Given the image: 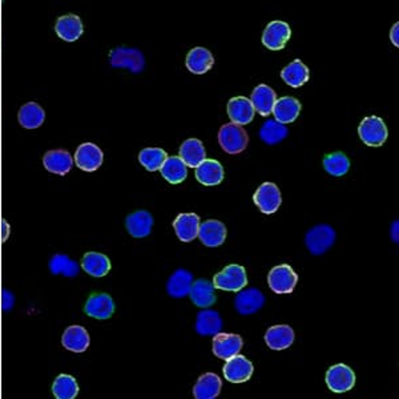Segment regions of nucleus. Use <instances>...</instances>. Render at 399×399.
<instances>
[{
  "instance_id": "nucleus-7",
  "label": "nucleus",
  "mask_w": 399,
  "mask_h": 399,
  "mask_svg": "<svg viewBox=\"0 0 399 399\" xmlns=\"http://www.w3.org/2000/svg\"><path fill=\"white\" fill-rule=\"evenodd\" d=\"M326 384L333 393H346L352 390L355 384V374L347 365L338 363L327 370L325 377Z\"/></svg>"
},
{
  "instance_id": "nucleus-43",
  "label": "nucleus",
  "mask_w": 399,
  "mask_h": 399,
  "mask_svg": "<svg viewBox=\"0 0 399 399\" xmlns=\"http://www.w3.org/2000/svg\"><path fill=\"white\" fill-rule=\"evenodd\" d=\"M398 31H399L398 23H396V24L393 26V29H391V31H390V40H391V43L396 45V47H398L399 45Z\"/></svg>"
},
{
  "instance_id": "nucleus-1",
  "label": "nucleus",
  "mask_w": 399,
  "mask_h": 399,
  "mask_svg": "<svg viewBox=\"0 0 399 399\" xmlns=\"http://www.w3.org/2000/svg\"><path fill=\"white\" fill-rule=\"evenodd\" d=\"M248 285V277L245 267L232 264L224 267L213 279V286L216 289L238 293Z\"/></svg>"
},
{
  "instance_id": "nucleus-44",
  "label": "nucleus",
  "mask_w": 399,
  "mask_h": 399,
  "mask_svg": "<svg viewBox=\"0 0 399 399\" xmlns=\"http://www.w3.org/2000/svg\"><path fill=\"white\" fill-rule=\"evenodd\" d=\"M391 238L394 242H398V221H394L391 225Z\"/></svg>"
},
{
  "instance_id": "nucleus-30",
  "label": "nucleus",
  "mask_w": 399,
  "mask_h": 399,
  "mask_svg": "<svg viewBox=\"0 0 399 399\" xmlns=\"http://www.w3.org/2000/svg\"><path fill=\"white\" fill-rule=\"evenodd\" d=\"M222 320L220 313L213 309H205L197 314L196 318V331L203 336H216L221 333Z\"/></svg>"
},
{
  "instance_id": "nucleus-40",
  "label": "nucleus",
  "mask_w": 399,
  "mask_h": 399,
  "mask_svg": "<svg viewBox=\"0 0 399 399\" xmlns=\"http://www.w3.org/2000/svg\"><path fill=\"white\" fill-rule=\"evenodd\" d=\"M168 155L162 148H144L139 155V162L148 171L156 172L163 166Z\"/></svg>"
},
{
  "instance_id": "nucleus-22",
  "label": "nucleus",
  "mask_w": 399,
  "mask_h": 399,
  "mask_svg": "<svg viewBox=\"0 0 399 399\" xmlns=\"http://www.w3.org/2000/svg\"><path fill=\"white\" fill-rule=\"evenodd\" d=\"M276 102H277L276 92L266 84L257 86L251 92V105L254 108V112H258L261 116H269L273 111Z\"/></svg>"
},
{
  "instance_id": "nucleus-29",
  "label": "nucleus",
  "mask_w": 399,
  "mask_h": 399,
  "mask_svg": "<svg viewBox=\"0 0 399 399\" xmlns=\"http://www.w3.org/2000/svg\"><path fill=\"white\" fill-rule=\"evenodd\" d=\"M196 178L205 187L220 185L224 180V168L217 160H205L196 168Z\"/></svg>"
},
{
  "instance_id": "nucleus-12",
  "label": "nucleus",
  "mask_w": 399,
  "mask_h": 399,
  "mask_svg": "<svg viewBox=\"0 0 399 399\" xmlns=\"http://www.w3.org/2000/svg\"><path fill=\"white\" fill-rule=\"evenodd\" d=\"M244 346V341L238 334L232 333H219L214 336L212 342V350L220 359L228 361L238 355Z\"/></svg>"
},
{
  "instance_id": "nucleus-38",
  "label": "nucleus",
  "mask_w": 399,
  "mask_h": 399,
  "mask_svg": "<svg viewBox=\"0 0 399 399\" xmlns=\"http://www.w3.org/2000/svg\"><path fill=\"white\" fill-rule=\"evenodd\" d=\"M288 134H289L288 128L277 123L276 120H267L260 130V139L269 146L281 143L282 140L288 137Z\"/></svg>"
},
{
  "instance_id": "nucleus-8",
  "label": "nucleus",
  "mask_w": 399,
  "mask_h": 399,
  "mask_svg": "<svg viewBox=\"0 0 399 399\" xmlns=\"http://www.w3.org/2000/svg\"><path fill=\"white\" fill-rule=\"evenodd\" d=\"M253 201L263 213L273 214L281 207V192L276 184L264 182L254 193Z\"/></svg>"
},
{
  "instance_id": "nucleus-6",
  "label": "nucleus",
  "mask_w": 399,
  "mask_h": 399,
  "mask_svg": "<svg viewBox=\"0 0 399 399\" xmlns=\"http://www.w3.org/2000/svg\"><path fill=\"white\" fill-rule=\"evenodd\" d=\"M298 282V276L288 264L274 266L267 276L269 288L277 295H290Z\"/></svg>"
},
{
  "instance_id": "nucleus-14",
  "label": "nucleus",
  "mask_w": 399,
  "mask_h": 399,
  "mask_svg": "<svg viewBox=\"0 0 399 399\" xmlns=\"http://www.w3.org/2000/svg\"><path fill=\"white\" fill-rule=\"evenodd\" d=\"M89 343V333L83 326H68L61 336V346L72 353H84L88 349Z\"/></svg>"
},
{
  "instance_id": "nucleus-19",
  "label": "nucleus",
  "mask_w": 399,
  "mask_h": 399,
  "mask_svg": "<svg viewBox=\"0 0 399 399\" xmlns=\"http://www.w3.org/2000/svg\"><path fill=\"white\" fill-rule=\"evenodd\" d=\"M80 267L89 276L102 279L111 272L112 264H111V260L103 253L88 251L83 256Z\"/></svg>"
},
{
  "instance_id": "nucleus-39",
  "label": "nucleus",
  "mask_w": 399,
  "mask_h": 399,
  "mask_svg": "<svg viewBox=\"0 0 399 399\" xmlns=\"http://www.w3.org/2000/svg\"><path fill=\"white\" fill-rule=\"evenodd\" d=\"M322 164L326 172L334 178L345 176L350 169V160L342 152L326 155Z\"/></svg>"
},
{
  "instance_id": "nucleus-25",
  "label": "nucleus",
  "mask_w": 399,
  "mask_h": 399,
  "mask_svg": "<svg viewBox=\"0 0 399 399\" xmlns=\"http://www.w3.org/2000/svg\"><path fill=\"white\" fill-rule=\"evenodd\" d=\"M153 226V217L147 210H137L125 219V228L134 238L149 236Z\"/></svg>"
},
{
  "instance_id": "nucleus-17",
  "label": "nucleus",
  "mask_w": 399,
  "mask_h": 399,
  "mask_svg": "<svg viewBox=\"0 0 399 399\" xmlns=\"http://www.w3.org/2000/svg\"><path fill=\"white\" fill-rule=\"evenodd\" d=\"M265 304V297L260 289L249 288L241 290L235 299L236 311L242 315H251L260 311Z\"/></svg>"
},
{
  "instance_id": "nucleus-9",
  "label": "nucleus",
  "mask_w": 399,
  "mask_h": 399,
  "mask_svg": "<svg viewBox=\"0 0 399 399\" xmlns=\"http://www.w3.org/2000/svg\"><path fill=\"white\" fill-rule=\"evenodd\" d=\"M104 162V153L93 143H83L75 152V164L84 172H96Z\"/></svg>"
},
{
  "instance_id": "nucleus-33",
  "label": "nucleus",
  "mask_w": 399,
  "mask_h": 399,
  "mask_svg": "<svg viewBox=\"0 0 399 399\" xmlns=\"http://www.w3.org/2000/svg\"><path fill=\"white\" fill-rule=\"evenodd\" d=\"M281 77L292 88H299L309 81L311 71L301 60L296 59L282 70Z\"/></svg>"
},
{
  "instance_id": "nucleus-24",
  "label": "nucleus",
  "mask_w": 399,
  "mask_h": 399,
  "mask_svg": "<svg viewBox=\"0 0 399 399\" xmlns=\"http://www.w3.org/2000/svg\"><path fill=\"white\" fill-rule=\"evenodd\" d=\"M221 378L217 374H203L193 387V396L196 399H216L221 393Z\"/></svg>"
},
{
  "instance_id": "nucleus-37",
  "label": "nucleus",
  "mask_w": 399,
  "mask_h": 399,
  "mask_svg": "<svg viewBox=\"0 0 399 399\" xmlns=\"http://www.w3.org/2000/svg\"><path fill=\"white\" fill-rule=\"evenodd\" d=\"M48 269L54 276L74 279L80 272V265L67 254H55L48 263Z\"/></svg>"
},
{
  "instance_id": "nucleus-23",
  "label": "nucleus",
  "mask_w": 399,
  "mask_h": 399,
  "mask_svg": "<svg viewBox=\"0 0 399 399\" xmlns=\"http://www.w3.org/2000/svg\"><path fill=\"white\" fill-rule=\"evenodd\" d=\"M228 116L233 124L247 125L254 118V108L251 100L244 96H237L228 102Z\"/></svg>"
},
{
  "instance_id": "nucleus-31",
  "label": "nucleus",
  "mask_w": 399,
  "mask_h": 399,
  "mask_svg": "<svg viewBox=\"0 0 399 399\" xmlns=\"http://www.w3.org/2000/svg\"><path fill=\"white\" fill-rule=\"evenodd\" d=\"M192 283V273L185 269H178L166 282V292L173 298H184L189 296Z\"/></svg>"
},
{
  "instance_id": "nucleus-13",
  "label": "nucleus",
  "mask_w": 399,
  "mask_h": 399,
  "mask_svg": "<svg viewBox=\"0 0 399 399\" xmlns=\"http://www.w3.org/2000/svg\"><path fill=\"white\" fill-rule=\"evenodd\" d=\"M84 313L96 320H108L115 313L114 298L107 293H92L84 305Z\"/></svg>"
},
{
  "instance_id": "nucleus-26",
  "label": "nucleus",
  "mask_w": 399,
  "mask_h": 399,
  "mask_svg": "<svg viewBox=\"0 0 399 399\" xmlns=\"http://www.w3.org/2000/svg\"><path fill=\"white\" fill-rule=\"evenodd\" d=\"M185 64L192 74L204 75L207 74L209 70H212L214 64V58L207 48L196 47L189 51Z\"/></svg>"
},
{
  "instance_id": "nucleus-18",
  "label": "nucleus",
  "mask_w": 399,
  "mask_h": 399,
  "mask_svg": "<svg viewBox=\"0 0 399 399\" xmlns=\"http://www.w3.org/2000/svg\"><path fill=\"white\" fill-rule=\"evenodd\" d=\"M226 226L217 220H208L200 225L198 238L208 248L221 247L226 238Z\"/></svg>"
},
{
  "instance_id": "nucleus-42",
  "label": "nucleus",
  "mask_w": 399,
  "mask_h": 399,
  "mask_svg": "<svg viewBox=\"0 0 399 399\" xmlns=\"http://www.w3.org/2000/svg\"><path fill=\"white\" fill-rule=\"evenodd\" d=\"M0 230H1V241L6 242L8 240V237L11 235V225L7 222V220H1L0 221Z\"/></svg>"
},
{
  "instance_id": "nucleus-28",
  "label": "nucleus",
  "mask_w": 399,
  "mask_h": 399,
  "mask_svg": "<svg viewBox=\"0 0 399 399\" xmlns=\"http://www.w3.org/2000/svg\"><path fill=\"white\" fill-rule=\"evenodd\" d=\"M272 112L277 123H280L282 125L290 124V123H295L299 116L301 103L295 97L285 96L276 102Z\"/></svg>"
},
{
  "instance_id": "nucleus-27",
  "label": "nucleus",
  "mask_w": 399,
  "mask_h": 399,
  "mask_svg": "<svg viewBox=\"0 0 399 399\" xmlns=\"http://www.w3.org/2000/svg\"><path fill=\"white\" fill-rule=\"evenodd\" d=\"M182 163L191 168H197L207 160V152L204 144L198 139H188L180 147V156Z\"/></svg>"
},
{
  "instance_id": "nucleus-41",
  "label": "nucleus",
  "mask_w": 399,
  "mask_h": 399,
  "mask_svg": "<svg viewBox=\"0 0 399 399\" xmlns=\"http://www.w3.org/2000/svg\"><path fill=\"white\" fill-rule=\"evenodd\" d=\"M15 306V296L11 290L4 289L1 293V308L3 311H11Z\"/></svg>"
},
{
  "instance_id": "nucleus-2",
  "label": "nucleus",
  "mask_w": 399,
  "mask_h": 399,
  "mask_svg": "<svg viewBox=\"0 0 399 399\" xmlns=\"http://www.w3.org/2000/svg\"><path fill=\"white\" fill-rule=\"evenodd\" d=\"M219 143L226 153L240 155L248 147L249 136L241 125L229 123L222 125L219 132Z\"/></svg>"
},
{
  "instance_id": "nucleus-36",
  "label": "nucleus",
  "mask_w": 399,
  "mask_h": 399,
  "mask_svg": "<svg viewBox=\"0 0 399 399\" xmlns=\"http://www.w3.org/2000/svg\"><path fill=\"white\" fill-rule=\"evenodd\" d=\"M51 391L56 399H75L80 393V387L72 375L59 374L52 384Z\"/></svg>"
},
{
  "instance_id": "nucleus-10",
  "label": "nucleus",
  "mask_w": 399,
  "mask_h": 399,
  "mask_svg": "<svg viewBox=\"0 0 399 399\" xmlns=\"http://www.w3.org/2000/svg\"><path fill=\"white\" fill-rule=\"evenodd\" d=\"M253 363L245 355H236L226 361L222 368V373L226 381L232 384H244L251 380L253 375Z\"/></svg>"
},
{
  "instance_id": "nucleus-35",
  "label": "nucleus",
  "mask_w": 399,
  "mask_h": 399,
  "mask_svg": "<svg viewBox=\"0 0 399 399\" xmlns=\"http://www.w3.org/2000/svg\"><path fill=\"white\" fill-rule=\"evenodd\" d=\"M162 176L169 184H181L188 176V166L182 163L178 156H169L160 168Z\"/></svg>"
},
{
  "instance_id": "nucleus-20",
  "label": "nucleus",
  "mask_w": 399,
  "mask_h": 399,
  "mask_svg": "<svg viewBox=\"0 0 399 399\" xmlns=\"http://www.w3.org/2000/svg\"><path fill=\"white\" fill-rule=\"evenodd\" d=\"M200 225V217L196 213H180L173 221V229L180 241L191 242L198 236Z\"/></svg>"
},
{
  "instance_id": "nucleus-34",
  "label": "nucleus",
  "mask_w": 399,
  "mask_h": 399,
  "mask_svg": "<svg viewBox=\"0 0 399 399\" xmlns=\"http://www.w3.org/2000/svg\"><path fill=\"white\" fill-rule=\"evenodd\" d=\"M189 297H191V299L196 306L203 308V309L210 308L217 299L213 283L208 281V280H203V279L193 281Z\"/></svg>"
},
{
  "instance_id": "nucleus-11",
  "label": "nucleus",
  "mask_w": 399,
  "mask_h": 399,
  "mask_svg": "<svg viewBox=\"0 0 399 399\" xmlns=\"http://www.w3.org/2000/svg\"><path fill=\"white\" fill-rule=\"evenodd\" d=\"M292 36L290 26L281 20H274L267 24L263 33V45L270 51L283 49Z\"/></svg>"
},
{
  "instance_id": "nucleus-16",
  "label": "nucleus",
  "mask_w": 399,
  "mask_h": 399,
  "mask_svg": "<svg viewBox=\"0 0 399 399\" xmlns=\"http://www.w3.org/2000/svg\"><path fill=\"white\" fill-rule=\"evenodd\" d=\"M55 32L61 40L72 43L76 42L84 32L81 19L75 14H68L58 17L55 23Z\"/></svg>"
},
{
  "instance_id": "nucleus-5",
  "label": "nucleus",
  "mask_w": 399,
  "mask_h": 399,
  "mask_svg": "<svg viewBox=\"0 0 399 399\" xmlns=\"http://www.w3.org/2000/svg\"><path fill=\"white\" fill-rule=\"evenodd\" d=\"M358 134L368 147H381L387 140L389 131L384 120L378 116L363 118L358 127Z\"/></svg>"
},
{
  "instance_id": "nucleus-21",
  "label": "nucleus",
  "mask_w": 399,
  "mask_h": 399,
  "mask_svg": "<svg viewBox=\"0 0 399 399\" xmlns=\"http://www.w3.org/2000/svg\"><path fill=\"white\" fill-rule=\"evenodd\" d=\"M295 330L289 325H276L266 330V345L272 350H285L295 342Z\"/></svg>"
},
{
  "instance_id": "nucleus-15",
  "label": "nucleus",
  "mask_w": 399,
  "mask_h": 399,
  "mask_svg": "<svg viewBox=\"0 0 399 399\" xmlns=\"http://www.w3.org/2000/svg\"><path fill=\"white\" fill-rule=\"evenodd\" d=\"M43 165L48 172L58 176H65L72 169L74 159L68 150L52 149L45 153Z\"/></svg>"
},
{
  "instance_id": "nucleus-32",
  "label": "nucleus",
  "mask_w": 399,
  "mask_h": 399,
  "mask_svg": "<svg viewBox=\"0 0 399 399\" xmlns=\"http://www.w3.org/2000/svg\"><path fill=\"white\" fill-rule=\"evenodd\" d=\"M45 120V109L35 102L22 105V108L17 112V121L26 130H36L42 127Z\"/></svg>"
},
{
  "instance_id": "nucleus-3",
  "label": "nucleus",
  "mask_w": 399,
  "mask_h": 399,
  "mask_svg": "<svg viewBox=\"0 0 399 399\" xmlns=\"http://www.w3.org/2000/svg\"><path fill=\"white\" fill-rule=\"evenodd\" d=\"M336 237V230L330 225L320 224L313 226L306 233L305 244L311 254L321 256L334 245Z\"/></svg>"
},
{
  "instance_id": "nucleus-4",
  "label": "nucleus",
  "mask_w": 399,
  "mask_h": 399,
  "mask_svg": "<svg viewBox=\"0 0 399 399\" xmlns=\"http://www.w3.org/2000/svg\"><path fill=\"white\" fill-rule=\"evenodd\" d=\"M111 65L114 68H127L133 74H140L146 67V59L140 49L118 47L109 54Z\"/></svg>"
}]
</instances>
